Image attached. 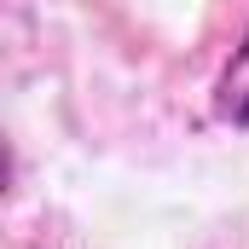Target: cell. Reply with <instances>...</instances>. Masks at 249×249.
<instances>
[{
  "instance_id": "6da1fadb",
  "label": "cell",
  "mask_w": 249,
  "mask_h": 249,
  "mask_svg": "<svg viewBox=\"0 0 249 249\" xmlns=\"http://www.w3.org/2000/svg\"><path fill=\"white\" fill-rule=\"evenodd\" d=\"M214 116L232 127H249V29L238 41V53L226 58L220 81H214Z\"/></svg>"
}]
</instances>
